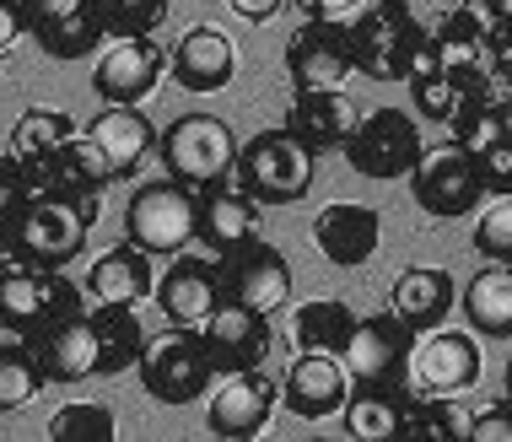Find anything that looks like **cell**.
I'll use <instances>...</instances> for the list:
<instances>
[{"label": "cell", "instance_id": "6da1fadb", "mask_svg": "<svg viewBox=\"0 0 512 442\" xmlns=\"http://www.w3.org/2000/svg\"><path fill=\"white\" fill-rule=\"evenodd\" d=\"M103 216V195H27L6 211V259L38 270H65L87 248L92 221Z\"/></svg>", "mask_w": 512, "mask_h": 442}, {"label": "cell", "instance_id": "7a4b0ae2", "mask_svg": "<svg viewBox=\"0 0 512 442\" xmlns=\"http://www.w3.org/2000/svg\"><path fill=\"white\" fill-rule=\"evenodd\" d=\"M87 308V292L65 270H38V265H0V329L22 340H38L44 329L76 319Z\"/></svg>", "mask_w": 512, "mask_h": 442}, {"label": "cell", "instance_id": "3957f363", "mask_svg": "<svg viewBox=\"0 0 512 442\" xmlns=\"http://www.w3.org/2000/svg\"><path fill=\"white\" fill-rule=\"evenodd\" d=\"M232 184L254 205H292L313 189V151L286 130H259L254 141H238Z\"/></svg>", "mask_w": 512, "mask_h": 442}, {"label": "cell", "instance_id": "277c9868", "mask_svg": "<svg viewBox=\"0 0 512 442\" xmlns=\"http://www.w3.org/2000/svg\"><path fill=\"white\" fill-rule=\"evenodd\" d=\"M426 27L415 17L410 0H378L367 6L362 17L351 22V54H356V71L372 81H410V65L426 44Z\"/></svg>", "mask_w": 512, "mask_h": 442}, {"label": "cell", "instance_id": "5b68a950", "mask_svg": "<svg viewBox=\"0 0 512 442\" xmlns=\"http://www.w3.org/2000/svg\"><path fill=\"white\" fill-rule=\"evenodd\" d=\"M151 151H157V130H151V119L130 103H108L87 130H76V157L98 189L130 178Z\"/></svg>", "mask_w": 512, "mask_h": 442}, {"label": "cell", "instance_id": "8992f818", "mask_svg": "<svg viewBox=\"0 0 512 442\" xmlns=\"http://www.w3.org/2000/svg\"><path fill=\"white\" fill-rule=\"evenodd\" d=\"M157 157L168 178L189 189H205L216 178L232 173V157H238V135H232L227 119L216 114H178L168 130L157 135Z\"/></svg>", "mask_w": 512, "mask_h": 442}, {"label": "cell", "instance_id": "52a82bcc", "mask_svg": "<svg viewBox=\"0 0 512 442\" xmlns=\"http://www.w3.org/2000/svg\"><path fill=\"white\" fill-rule=\"evenodd\" d=\"M135 372H141L146 394L157 399V405H189V399H200L216 378L200 329H178V324H168L162 335H151L141 345Z\"/></svg>", "mask_w": 512, "mask_h": 442}, {"label": "cell", "instance_id": "ba28073f", "mask_svg": "<svg viewBox=\"0 0 512 442\" xmlns=\"http://www.w3.org/2000/svg\"><path fill=\"white\" fill-rule=\"evenodd\" d=\"M195 189L178 178H151L124 205V238L141 243L146 254H184L195 243Z\"/></svg>", "mask_w": 512, "mask_h": 442}, {"label": "cell", "instance_id": "9c48e42d", "mask_svg": "<svg viewBox=\"0 0 512 442\" xmlns=\"http://www.w3.org/2000/svg\"><path fill=\"white\" fill-rule=\"evenodd\" d=\"M345 162L362 178H410V168L421 162V124L405 108H372L356 119V130L345 135Z\"/></svg>", "mask_w": 512, "mask_h": 442}, {"label": "cell", "instance_id": "30bf717a", "mask_svg": "<svg viewBox=\"0 0 512 442\" xmlns=\"http://www.w3.org/2000/svg\"><path fill=\"white\" fill-rule=\"evenodd\" d=\"M410 200L421 205L426 216H437V221L475 216V205L486 200V184H480L475 157H469L459 141L421 151V162L410 168Z\"/></svg>", "mask_w": 512, "mask_h": 442}, {"label": "cell", "instance_id": "8fae6325", "mask_svg": "<svg viewBox=\"0 0 512 442\" xmlns=\"http://www.w3.org/2000/svg\"><path fill=\"white\" fill-rule=\"evenodd\" d=\"M410 345H415V329H405L389 308L372 313V319H356L351 340L340 351L351 389H405L410 383Z\"/></svg>", "mask_w": 512, "mask_h": 442}, {"label": "cell", "instance_id": "7c38bea8", "mask_svg": "<svg viewBox=\"0 0 512 442\" xmlns=\"http://www.w3.org/2000/svg\"><path fill=\"white\" fill-rule=\"evenodd\" d=\"M221 265V302H238L248 313H281L292 302V265L286 254L265 238H248L232 254L216 259Z\"/></svg>", "mask_w": 512, "mask_h": 442}, {"label": "cell", "instance_id": "4fadbf2b", "mask_svg": "<svg viewBox=\"0 0 512 442\" xmlns=\"http://www.w3.org/2000/svg\"><path fill=\"white\" fill-rule=\"evenodd\" d=\"M286 76L297 92H340L356 76L351 22H302L286 44Z\"/></svg>", "mask_w": 512, "mask_h": 442}, {"label": "cell", "instance_id": "5bb4252c", "mask_svg": "<svg viewBox=\"0 0 512 442\" xmlns=\"http://www.w3.org/2000/svg\"><path fill=\"white\" fill-rule=\"evenodd\" d=\"M480 383V345L464 329H426L410 345V389L415 394H469Z\"/></svg>", "mask_w": 512, "mask_h": 442}, {"label": "cell", "instance_id": "9a60e30c", "mask_svg": "<svg viewBox=\"0 0 512 442\" xmlns=\"http://www.w3.org/2000/svg\"><path fill=\"white\" fill-rule=\"evenodd\" d=\"M162 76H168V49L157 44V38H114L98 65H92V92H98L103 103H130L141 108L151 92L162 87Z\"/></svg>", "mask_w": 512, "mask_h": 442}, {"label": "cell", "instance_id": "2e32d148", "mask_svg": "<svg viewBox=\"0 0 512 442\" xmlns=\"http://www.w3.org/2000/svg\"><path fill=\"white\" fill-rule=\"evenodd\" d=\"M281 405V383L270 378L265 367H243L227 372L211 394V410H205V426L216 437H259Z\"/></svg>", "mask_w": 512, "mask_h": 442}, {"label": "cell", "instance_id": "e0dca14e", "mask_svg": "<svg viewBox=\"0 0 512 442\" xmlns=\"http://www.w3.org/2000/svg\"><path fill=\"white\" fill-rule=\"evenodd\" d=\"M151 297H157V308L168 324L200 329L221 302V265L216 259H200V254H173V265L157 275Z\"/></svg>", "mask_w": 512, "mask_h": 442}, {"label": "cell", "instance_id": "ac0fdd59", "mask_svg": "<svg viewBox=\"0 0 512 442\" xmlns=\"http://www.w3.org/2000/svg\"><path fill=\"white\" fill-rule=\"evenodd\" d=\"M200 340H205V356H211L216 372L265 367V356L275 345L265 313H248V308H238V302H216V313L200 324Z\"/></svg>", "mask_w": 512, "mask_h": 442}, {"label": "cell", "instance_id": "d6986e66", "mask_svg": "<svg viewBox=\"0 0 512 442\" xmlns=\"http://www.w3.org/2000/svg\"><path fill=\"white\" fill-rule=\"evenodd\" d=\"M313 243H318V254H324L329 265L356 270V265H367V259L378 254L383 216L372 211V205H356V200L324 205V211L313 216Z\"/></svg>", "mask_w": 512, "mask_h": 442}, {"label": "cell", "instance_id": "ffe728a7", "mask_svg": "<svg viewBox=\"0 0 512 442\" xmlns=\"http://www.w3.org/2000/svg\"><path fill=\"white\" fill-rule=\"evenodd\" d=\"M345 394H351V378H345V362L329 351H297V362L286 367L281 378V399L286 410L302 421H324L335 416L345 405Z\"/></svg>", "mask_w": 512, "mask_h": 442}, {"label": "cell", "instance_id": "44dd1931", "mask_svg": "<svg viewBox=\"0 0 512 442\" xmlns=\"http://www.w3.org/2000/svg\"><path fill=\"white\" fill-rule=\"evenodd\" d=\"M195 238L211 248V254H232L238 243L254 238V227H259V205L243 195L238 184H232V173L227 178H216V184H205L195 189Z\"/></svg>", "mask_w": 512, "mask_h": 442}, {"label": "cell", "instance_id": "7402d4cb", "mask_svg": "<svg viewBox=\"0 0 512 442\" xmlns=\"http://www.w3.org/2000/svg\"><path fill=\"white\" fill-rule=\"evenodd\" d=\"M168 71L184 92H221L232 76H238V49H232V38L221 33V27L200 22L173 44Z\"/></svg>", "mask_w": 512, "mask_h": 442}, {"label": "cell", "instance_id": "603a6c76", "mask_svg": "<svg viewBox=\"0 0 512 442\" xmlns=\"http://www.w3.org/2000/svg\"><path fill=\"white\" fill-rule=\"evenodd\" d=\"M453 302H459V286H453V275L437 270V265H410V270H399V281L389 286V313L405 329H415V335L437 329L453 313Z\"/></svg>", "mask_w": 512, "mask_h": 442}, {"label": "cell", "instance_id": "cb8c5ba5", "mask_svg": "<svg viewBox=\"0 0 512 442\" xmlns=\"http://www.w3.org/2000/svg\"><path fill=\"white\" fill-rule=\"evenodd\" d=\"M44 367V383H81V378H98V335H92V319L87 308L76 319L44 329L38 340H27Z\"/></svg>", "mask_w": 512, "mask_h": 442}, {"label": "cell", "instance_id": "d4e9b609", "mask_svg": "<svg viewBox=\"0 0 512 442\" xmlns=\"http://www.w3.org/2000/svg\"><path fill=\"white\" fill-rule=\"evenodd\" d=\"M151 286H157V270H151V254L141 243L124 238L119 248H108V254L92 259L87 281H81V292L92 302H130V308H141L151 297Z\"/></svg>", "mask_w": 512, "mask_h": 442}, {"label": "cell", "instance_id": "484cf974", "mask_svg": "<svg viewBox=\"0 0 512 442\" xmlns=\"http://www.w3.org/2000/svg\"><path fill=\"white\" fill-rule=\"evenodd\" d=\"M281 130L297 135L313 157H318V151H340L345 135L356 130V108H351L345 92H297L292 108H286Z\"/></svg>", "mask_w": 512, "mask_h": 442}, {"label": "cell", "instance_id": "4316f807", "mask_svg": "<svg viewBox=\"0 0 512 442\" xmlns=\"http://www.w3.org/2000/svg\"><path fill=\"white\" fill-rule=\"evenodd\" d=\"M459 308L475 335L491 340H512V265H491L469 275V286L459 292Z\"/></svg>", "mask_w": 512, "mask_h": 442}, {"label": "cell", "instance_id": "83f0119b", "mask_svg": "<svg viewBox=\"0 0 512 442\" xmlns=\"http://www.w3.org/2000/svg\"><path fill=\"white\" fill-rule=\"evenodd\" d=\"M87 319H92V335H98V378H119V372H130L141 362L146 329L130 302H98Z\"/></svg>", "mask_w": 512, "mask_h": 442}, {"label": "cell", "instance_id": "f1b7e54d", "mask_svg": "<svg viewBox=\"0 0 512 442\" xmlns=\"http://www.w3.org/2000/svg\"><path fill=\"white\" fill-rule=\"evenodd\" d=\"M475 81H480V65H432V71L410 76L415 114L448 124L464 108V98H475Z\"/></svg>", "mask_w": 512, "mask_h": 442}, {"label": "cell", "instance_id": "f546056e", "mask_svg": "<svg viewBox=\"0 0 512 442\" xmlns=\"http://www.w3.org/2000/svg\"><path fill=\"white\" fill-rule=\"evenodd\" d=\"M351 329H356V313L345 308L340 297H313V302H302V308H292V345L297 351L340 356L345 340H351Z\"/></svg>", "mask_w": 512, "mask_h": 442}, {"label": "cell", "instance_id": "4dcf8cb0", "mask_svg": "<svg viewBox=\"0 0 512 442\" xmlns=\"http://www.w3.org/2000/svg\"><path fill=\"white\" fill-rule=\"evenodd\" d=\"M410 399V383L405 389H351L345 394V432L356 442H389L399 437V410Z\"/></svg>", "mask_w": 512, "mask_h": 442}, {"label": "cell", "instance_id": "1f68e13d", "mask_svg": "<svg viewBox=\"0 0 512 442\" xmlns=\"http://www.w3.org/2000/svg\"><path fill=\"white\" fill-rule=\"evenodd\" d=\"M76 141V119L65 108H27V114L11 124V157L17 162H33V157H49V151L71 146Z\"/></svg>", "mask_w": 512, "mask_h": 442}, {"label": "cell", "instance_id": "d6a6232c", "mask_svg": "<svg viewBox=\"0 0 512 442\" xmlns=\"http://www.w3.org/2000/svg\"><path fill=\"white\" fill-rule=\"evenodd\" d=\"M38 389H44V367H38L33 345H27L22 335L0 340V416L33 405Z\"/></svg>", "mask_w": 512, "mask_h": 442}, {"label": "cell", "instance_id": "836d02e7", "mask_svg": "<svg viewBox=\"0 0 512 442\" xmlns=\"http://www.w3.org/2000/svg\"><path fill=\"white\" fill-rule=\"evenodd\" d=\"M399 437H432V442H459L464 437V416L453 410V399L442 394H415L399 410Z\"/></svg>", "mask_w": 512, "mask_h": 442}, {"label": "cell", "instance_id": "e575fe53", "mask_svg": "<svg viewBox=\"0 0 512 442\" xmlns=\"http://www.w3.org/2000/svg\"><path fill=\"white\" fill-rule=\"evenodd\" d=\"M33 38H38V49H44L49 60H87V54H98L108 44V27L98 17V0H92V6L76 11L71 22L49 27V33H33Z\"/></svg>", "mask_w": 512, "mask_h": 442}, {"label": "cell", "instance_id": "d590c367", "mask_svg": "<svg viewBox=\"0 0 512 442\" xmlns=\"http://www.w3.org/2000/svg\"><path fill=\"white\" fill-rule=\"evenodd\" d=\"M49 442H114V410L108 405H65L49 416Z\"/></svg>", "mask_w": 512, "mask_h": 442}, {"label": "cell", "instance_id": "8d00e7d4", "mask_svg": "<svg viewBox=\"0 0 512 442\" xmlns=\"http://www.w3.org/2000/svg\"><path fill=\"white\" fill-rule=\"evenodd\" d=\"M108 38H146L168 22V0H98Z\"/></svg>", "mask_w": 512, "mask_h": 442}, {"label": "cell", "instance_id": "74e56055", "mask_svg": "<svg viewBox=\"0 0 512 442\" xmlns=\"http://www.w3.org/2000/svg\"><path fill=\"white\" fill-rule=\"evenodd\" d=\"M475 254L496 259V265H512V195H496L475 216Z\"/></svg>", "mask_w": 512, "mask_h": 442}, {"label": "cell", "instance_id": "f35d334b", "mask_svg": "<svg viewBox=\"0 0 512 442\" xmlns=\"http://www.w3.org/2000/svg\"><path fill=\"white\" fill-rule=\"evenodd\" d=\"M448 124H453V141H459L469 157H480L486 146L502 141V108H486L480 98H464V108Z\"/></svg>", "mask_w": 512, "mask_h": 442}, {"label": "cell", "instance_id": "ab89813d", "mask_svg": "<svg viewBox=\"0 0 512 442\" xmlns=\"http://www.w3.org/2000/svg\"><path fill=\"white\" fill-rule=\"evenodd\" d=\"M464 442H512V399L464 416Z\"/></svg>", "mask_w": 512, "mask_h": 442}, {"label": "cell", "instance_id": "60d3db41", "mask_svg": "<svg viewBox=\"0 0 512 442\" xmlns=\"http://www.w3.org/2000/svg\"><path fill=\"white\" fill-rule=\"evenodd\" d=\"M87 6L92 0H22V17H27V33H49V27L71 22Z\"/></svg>", "mask_w": 512, "mask_h": 442}, {"label": "cell", "instance_id": "b9f144b4", "mask_svg": "<svg viewBox=\"0 0 512 442\" xmlns=\"http://www.w3.org/2000/svg\"><path fill=\"white\" fill-rule=\"evenodd\" d=\"M367 0H297L302 22H351Z\"/></svg>", "mask_w": 512, "mask_h": 442}, {"label": "cell", "instance_id": "7bdbcfd3", "mask_svg": "<svg viewBox=\"0 0 512 442\" xmlns=\"http://www.w3.org/2000/svg\"><path fill=\"white\" fill-rule=\"evenodd\" d=\"M22 200H27V178H22V162L11 157V151H6V157H0V216H6V211H17Z\"/></svg>", "mask_w": 512, "mask_h": 442}, {"label": "cell", "instance_id": "ee69618b", "mask_svg": "<svg viewBox=\"0 0 512 442\" xmlns=\"http://www.w3.org/2000/svg\"><path fill=\"white\" fill-rule=\"evenodd\" d=\"M27 33V17H22V0H0V54L11 44H22Z\"/></svg>", "mask_w": 512, "mask_h": 442}, {"label": "cell", "instance_id": "f6af8a7d", "mask_svg": "<svg viewBox=\"0 0 512 442\" xmlns=\"http://www.w3.org/2000/svg\"><path fill=\"white\" fill-rule=\"evenodd\" d=\"M227 11L232 17H243V22H270V17H281L286 11V0H227Z\"/></svg>", "mask_w": 512, "mask_h": 442}, {"label": "cell", "instance_id": "bcb514c9", "mask_svg": "<svg viewBox=\"0 0 512 442\" xmlns=\"http://www.w3.org/2000/svg\"><path fill=\"white\" fill-rule=\"evenodd\" d=\"M491 60L512 71V22H496V33H491Z\"/></svg>", "mask_w": 512, "mask_h": 442}, {"label": "cell", "instance_id": "7dc6e473", "mask_svg": "<svg viewBox=\"0 0 512 442\" xmlns=\"http://www.w3.org/2000/svg\"><path fill=\"white\" fill-rule=\"evenodd\" d=\"M502 141H512V103L502 108Z\"/></svg>", "mask_w": 512, "mask_h": 442}, {"label": "cell", "instance_id": "c3c4849f", "mask_svg": "<svg viewBox=\"0 0 512 442\" xmlns=\"http://www.w3.org/2000/svg\"><path fill=\"white\" fill-rule=\"evenodd\" d=\"M0 265H6V221H0Z\"/></svg>", "mask_w": 512, "mask_h": 442}, {"label": "cell", "instance_id": "681fc988", "mask_svg": "<svg viewBox=\"0 0 512 442\" xmlns=\"http://www.w3.org/2000/svg\"><path fill=\"white\" fill-rule=\"evenodd\" d=\"M507 399H512V356H507Z\"/></svg>", "mask_w": 512, "mask_h": 442}]
</instances>
